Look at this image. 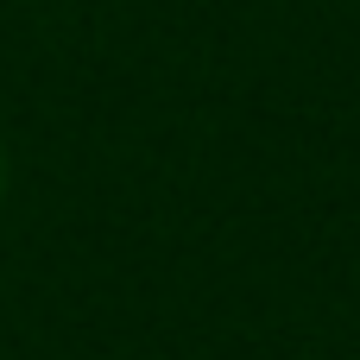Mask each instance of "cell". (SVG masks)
<instances>
[{"mask_svg": "<svg viewBox=\"0 0 360 360\" xmlns=\"http://www.w3.org/2000/svg\"><path fill=\"white\" fill-rule=\"evenodd\" d=\"M0 190H6V158H0Z\"/></svg>", "mask_w": 360, "mask_h": 360, "instance_id": "cell-1", "label": "cell"}]
</instances>
